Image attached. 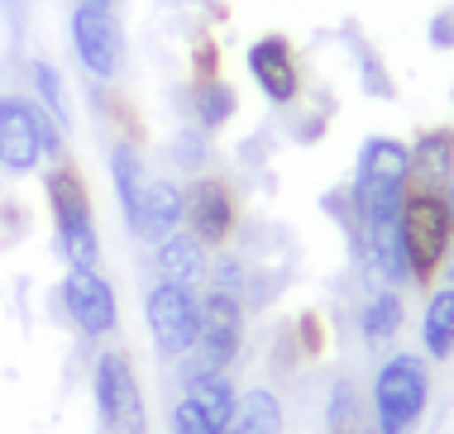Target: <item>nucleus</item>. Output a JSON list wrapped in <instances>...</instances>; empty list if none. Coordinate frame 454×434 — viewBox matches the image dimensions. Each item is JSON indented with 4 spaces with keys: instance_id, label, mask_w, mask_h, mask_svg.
I'll list each match as a JSON object with an SVG mask.
<instances>
[{
    "instance_id": "9b49d317",
    "label": "nucleus",
    "mask_w": 454,
    "mask_h": 434,
    "mask_svg": "<svg viewBox=\"0 0 454 434\" xmlns=\"http://www.w3.org/2000/svg\"><path fill=\"white\" fill-rule=\"evenodd\" d=\"M244 67H249V77L263 91L268 105L292 110L301 101V62H297V48H292L287 34H263V39H254L249 53H244Z\"/></svg>"
},
{
    "instance_id": "a211bd4d",
    "label": "nucleus",
    "mask_w": 454,
    "mask_h": 434,
    "mask_svg": "<svg viewBox=\"0 0 454 434\" xmlns=\"http://www.w3.org/2000/svg\"><path fill=\"white\" fill-rule=\"evenodd\" d=\"M421 358L426 363H450L454 358V287L435 282L421 306Z\"/></svg>"
},
{
    "instance_id": "9d476101",
    "label": "nucleus",
    "mask_w": 454,
    "mask_h": 434,
    "mask_svg": "<svg viewBox=\"0 0 454 434\" xmlns=\"http://www.w3.org/2000/svg\"><path fill=\"white\" fill-rule=\"evenodd\" d=\"M72 34V53L87 67V77L96 81H115L125 67V29H120L115 10H96V5H77L67 19Z\"/></svg>"
},
{
    "instance_id": "6ab92c4d",
    "label": "nucleus",
    "mask_w": 454,
    "mask_h": 434,
    "mask_svg": "<svg viewBox=\"0 0 454 434\" xmlns=\"http://www.w3.org/2000/svg\"><path fill=\"white\" fill-rule=\"evenodd\" d=\"M340 34H345V43H349V58H354V72H359L364 96H373V101H397V77L387 72V62L373 48V39H364L359 24H345Z\"/></svg>"
},
{
    "instance_id": "cd10ccee",
    "label": "nucleus",
    "mask_w": 454,
    "mask_h": 434,
    "mask_svg": "<svg viewBox=\"0 0 454 434\" xmlns=\"http://www.w3.org/2000/svg\"><path fill=\"white\" fill-rule=\"evenodd\" d=\"M168 430L173 434H215L211 425H206V415L196 411V406L182 396V401H173V415H168Z\"/></svg>"
},
{
    "instance_id": "7c9ffc66",
    "label": "nucleus",
    "mask_w": 454,
    "mask_h": 434,
    "mask_svg": "<svg viewBox=\"0 0 454 434\" xmlns=\"http://www.w3.org/2000/svg\"><path fill=\"white\" fill-rule=\"evenodd\" d=\"M440 277H445L450 287H454V258H450V263H445V272H440Z\"/></svg>"
},
{
    "instance_id": "f257e3e1",
    "label": "nucleus",
    "mask_w": 454,
    "mask_h": 434,
    "mask_svg": "<svg viewBox=\"0 0 454 434\" xmlns=\"http://www.w3.org/2000/svg\"><path fill=\"white\" fill-rule=\"evenodd\" d=\"M349 201L364 229L392 225L402 215V201L411 191V148L392 134H368L354 158V177H349Z\"/></svg>"
},
{
    "instance_id": "20e7f679",
    "label": "nucleus",
    "mask_w": 454,
    "mask_h": 434,
    "mask_svg": "<svg viewBox=\"0 0 454 434\" xmlns=\"http://www.w3.org/2000/svg\"><path fill=\"white\" fill-rule=\"evenodd\" d=\"M43 196L53 215V239L67 267H101V234H96V210L82 172L72 163H53L43 172Z\"/></svg>"
},
{
    "instance_id": "c85d7f7f",
    "label": "nucleus",
    "mask_w": 454,
    "mask_h": 434,
    "mask_svg": "<svg viewBox=\"0 0 454 434\" xmlns=\"http://www.w3.org/2000/svg\"><path fill=\"white\" fill-rule=\"evenodd\" d=\"M77 5H96V10H110L115 0H77Z\"/></svg>"
},
{
    "instance_id": "aec40b11",
    "label": "nucleus",
    "mask_w": 454,
    "mask_h": 434,
    "mask_svg": "<svg viewBox=\"0 0 454 434\" xmlns=\"http://www.w3.org/2000/svg\"><path fill=\"white\" fill-rule=\"evenodd\" d=\"M110 182H115V201H120V215H125V225L134 229V220H139V196H144V158L139 148L129 139H120L110 148Z\"/></svg>"
},
{
    "instance_id": "dca6fc26",
    "label": "nucleus",
    "mask_w": 454,
    "mask_h": 434,
    "mask_svg": "<svg viewBox=\"0 0 454 434\" xmlns=\"http://www.w3.org/2000/svg\"><path fill=\"white\" fill-rule=\"evenodd\" d=\"M182 396L206 415V425L215 434H225L235 411H239V391H235V382H230V372H187V377H182Z\"/></svg>"
},
{
    "instance_id": "4468645a",
    "label": "nucleus",
    "mask_w": 454,
    "mask_h": 434,
    "mask_svg": "<svg viewBox=\"0 0 454 434\" xmlns=\"http://www.w3.org/2000/svg\"><path fill=\"white\" fill-rule=\"evenodd\" d=\"M153 267H158V282L196 291V287H206V272H211V248L196 239V234L177 229L163 244H153Z\"/></svg>"
},
{
    "instance_id": "423d86ee",
    "label": "nucleus",
    "mask_w": 454,
    "mask_h": 434,
    "mask_svg": "<svg viewBox=\"0 0 454 434\" xmlns=\"http://www.w3.org/2000/svg\"><path fill=\"white\" fill-rule=\"evenodd\" d=\"M244 353V301L230 291H201V329H196V349L182 363L187 372H230Z\"/></svg>"
},
{
    "instance_id": "f3484780",
    "label": "nucleus",
    "mask_w": 454,
    "mask_h": 434,
    "mask_svg": "<svg viewBox=\"0 0 454 434\" xmlns=\"http://www.w3.org/2000/svg\"><path fill=\"white\" fill-rule=\"evenodd\" d=\"M354 320H359V339L368 349H387L402 334V325H407V301H402L397 287H373L359 301V315Z\"/></svg>"
},
{
    "instance_id": "39448f33",
    "label": "nucleus",
    "mask_w": 454,
    "mask_h": 434,
    "mask_svg": "<svg viewBox=\"0 0 454 434\" xmlns=\"http://www.w3.org/2000/svg\"><path fill=\"white\" fill-rule=\"evenodd\" d=\"M43 163H63V129L29 96H0V167L29 177Z\"/></svg>"
},
{
    "instance_id": "bb28decb",
    "label": "nucleus",
    "mask_w": 454,
    "mask_h": 434,
    "mask_svg": "<svg viewBox=\"0 0 454 434\" xmlns=\"http://www.w3.org/2000/svg\"><path fill=\"white\" fill-rule=\"evenodd\" d=\"M426 43L435 48V53H454V5H440L431 24H426Z\"/></svg>"
},
{
    "instance_id": "c756f323",
    "label": "nucleus",
    "mask_w": 454,
    "mask_h": 434,
    "mask_svg": "<svg viewBox=\"0 0 454 434\" xmlns=\"http://www.w3.org/2000/svg\"><path fill=\"white\" fill-rule=\"evenodd\" d=\"M445 205H450V220H454V182L445 186Z\"/></svg>"
},
{
    "instance_id": "1a4fd4ad",
    "label": "nucleus",
    "mask_w": 454,
    "mask_h": 434,
    "mask_svg": "<svg viewBox=\"0 0 454 434\" xmlns=\"http://www.w3.org/2000/svg\"><path fill=\"white\" fill-rule=\"evenodd\" d=\"M58 301H63V315L82 339H110L120 329V301L101 267H67Z\"/></svg>"
},
{
    "instance_id": "393cba45",
    "label": "nucleus",
    "mask_w": 454,
    "mask_h": 434,
    "mask_svg": "<svg viewBox=\"0 0 454 434\" xmlns=\"http://www.w3.org/2000/svg\"><path fill=\"white\" fill-rule=\"evenodd\" d=\"M206 139H211V134H201V129H182L177 139H173V163L201 177V172H206V158H211V148H206Z\"/></svg>"
},
{
    "instance_id": "b1692460",
    "label": "nucleus",
    "mask_w": 454,
    "mask_h": 434,
    "mask_svg": "<svg viewBox=\"0 0 454 434\" xmlns=\"http://www.w3.org/2000/svg\"><path fill=\"white\" fill-rule=\"evenodd\" d=\"M364 420H368V411H364V396H359V387H354L349 377H340L335 387H330V406H325V425H330V434L359 430Z\"/></svg>"
},
{
    "instance_id": "f03ea898",
    "label": "nucleus",
    "mask_w": 454,
    "mask_h": 434,
    "mask_svg": "<svg viewBox=\"0 0 454 434\" xmlns=\"http://www.w3.org/2000/svg\"><path fill=\"white\" fill-rule=\"evenodd\" d=\"M431 411V363L411 349L387 353L368 387V425L373 434H416Z\"/></svg>"
},
{
    "instance_id": "4be33fe9",
    "label": "nucleus",
    "mask_w": 454,
    "mask_h": 434,
    "mask_svg": "<svg viewBox=\"0 0 454 434\" xmlns=\"http://www.w3.org/2000/svg\"><path fill=\"white\" fill-rule=\"evenodd\" d=\"M282 401L273 387H249L239 391V411L230 420L225 434H282Z\"/></svg>"
},
{
    "instance_id": "5701e85b",
    "label": "nucleus",
    "mask_w": 454,
    "mask_h": 434,
    "mask_svg": "<svg viewBox=\"0 0 454 434\" xmlns=\"http://www.w3.org/2000/svg\"><path fill=\"white\" fill-rule=\"evenodd\" d=\"M29 81H34V101H39V110L48 120L58 124V129H72V105H67V86H63V72L53 67V62L34 58L29 62Z\"/></svg>"
},
{
    "instance_id": "f8f14e48",
    "label": "nucleus",
    "mask_w": 454,
    "mask_h": 434,
    "mask_svg": "<svg viewBox=\"0 0 454 434\" xmlns=\"http://www.w3.org/2000/svg\"><path fill=\"white\" fill-rule=\"evenodd\" d=\"M235 225H239V201H235V191H230V182L201 172V177L187 186V220H182V229L196 234L206 248H225Z\"/></svg>"
},
{
    "instance_id": "7ed1b4c3",
    "label": "nucleus",
    "mask_w": 454,
    "mask_h": 434,
    "mask_svg": "<svg viewBox=\"0 0 454 434\" xmlns=\"http://www.w3.org/2000/svg\"><path fill=\"white\" fill-rule=\"evenodd\" d=\"M397 229H402V248H407L411 287L431 291L435 282H440V272H445V263L454 258V220H450L445 191L411 186L407 201H402Z\"/></svg>"
},
{
    "instance_id": "0eeeda50",
    "label": "nucleus",
    "mask_w": 454,
    "mask_h": 434,
    "mask_svg": "<svg viewBox=\"0 0 454 434\" xmlns=\"http://www.w3.org/2000/svg\"><path fill=\"white\" fill-rule=\"evenodd\" d=\"M91 396H96V415H101L106 434H149V411H144V391L134 377L129 353L101 349L91 368Z\"/></svg>"
},
{
    "instance_id": "2f4dec72",
    "label": "nucleus",
    "mask_w": 454,
    "mask_h": 434,
    "mask_svg": "<svg viewBox=\"0 0 454 434\" xmlns=\"http://www.w3.org/2000/svg\"><path fill=\"white\" fill-rule=\"evenodd\" d=\"M450 105H454V86H450Z\"/></svg>"
},
{
    "instance_id": "a878e982",
    "label": "nucleus",
    "mask_w": 454,
    "mask_h": 434,
    "mask_svg": "<svg viewBox=\"0 0 454 434\" xmlns=\"http://www.w3.org/2000/svg\"><path fill=\"white\" fill-rule=\"evenodd\" d=\"M292 339H297V349L306 353V358H316L325 349V329H321V315H297V325H292Z\"/></svg>"
},
{
    "instance_id": "2eb2a0df",
    "label": "nucleus",
    "mask_w": 454,
    "mask_h": 434,
    "mask_svg": "<svg viewBox=\"0 0 454 434\" xmlns=\"http://www.w3.org/2000/svg\"><path fill=\"white\" fill-rule=\"evenodd\" d=\"M407 148H411V186L445 191L454 182V124H431Z\"/></svg>"
},
{
    "instance_id": "412c9836",
    "label": "nucleus",
    "mask_w": 454,
    "mask_h": 434,
    "mask_svg": "<svg viewBox=\"0 0 454 434\" xmlns=\"http://www.w3.org/2000/svg\"><path fill=\"white\" fill-rule=\"evenodd\" d=\"M235 110H239V96L225 77H196L192 81V115H196V129L201 134L225 129L235 120Z\"/></svg>"
},
{
    "instance_id": "6e6552de",
    "label": "nucleus",
    "mask_w": 454,
    "mask_h": 434,
    "mask_svg": "<svg viewBox=\"0 0 454 434\" xmlns=\"http://www.w3.org/2000/svg\"><path fill=\"white\" fill-rule=\"evenodd\" d=\"M144 325H149V339L163 358H187L196 349V329H201V296L187 287H173V282H153L149 296H144Z\"/></svg>"
},
{
    "instance_id": "ddd939ff",
    "label": "nucleus",
    "mask_w": 454,
    "mask_h": 434,
    "mask_svg": "<svg viewBox=\"0 0 454 434\" xmlns=\"http://www.w3.org/2000/svg\"><path fill=\"white\" fill-rule=\"evenodd\" d=\"M182 220H187V186H177L168 177H149L139 196V220H134L129 234L144 244H163L168 234L182 229Z\"/></svg>"
}]
</instances>
